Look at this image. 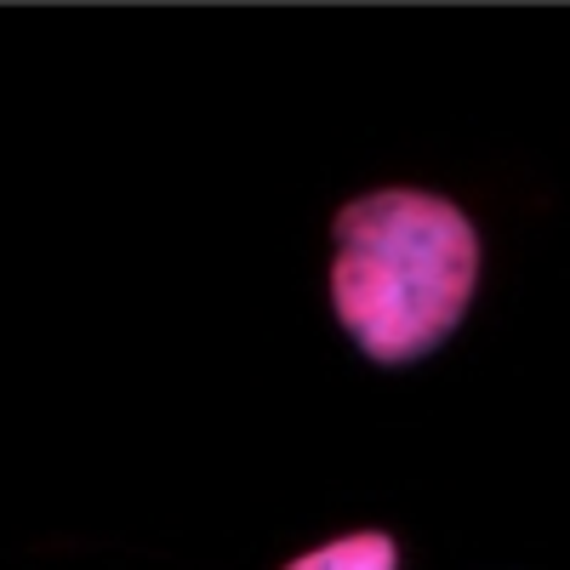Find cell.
<instances>
[{
	"mask_svg": "<svg viewBox=\"0 0 570 570\" xmlns=\"http://www.w3.org/2000/svg\"><path fill=\"white\" fill-rule=\"evenodd\" d=\"M485 292V228L434 183H371L325 223V314L376 371L434 360Z\"/></svg>",
	"mask_w": 570,
	"mask_h": 570,
	"instance_id": "1",
	"label": "cell"
},
{
	"mask_svg": "<svg viewBox=\"0 0 570 570\" xmlns=\"http://www.w3.org/2000/svg\"><path fill=\"white\" fill-rule=\"evenodd\" d=\"M279 570H400V542L376 525H360V531L325 537V542L292 553Z\"/></svg>",
	"mask_w": 570,
	"mask_h": 570,
	"instance_id": "2",
	"label": "cell"
}]
</instances>
